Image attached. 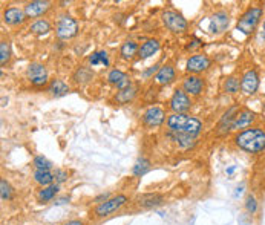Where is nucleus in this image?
Instances as JSON below:
<instances>
[{
  "mask_svg": "<svg viewBox=\"0 0 265 225\" xmlns=\"http://www.w3.org/2000/svg\"><path fill=\"white\" fill-rule=\"evenodd\" d=\"M149 169H150V163H149L147 159L141 158V159L136 161V164H135V167H133V173H135V175H144Z\"/></svg>",
  "mask_w": 265,
  "mask_h": 225,
  "instance_id": "c85d7f7f",
  "label": "nucleus"
},
{
  "mask_svg": "<svg viewBox=\"0 0 265 225\" xmlns=\"http://www.w3.org/2000/svg\"><path fill=\"white\" fill-rule=\"evenodd\" d=\"M49 29H51V25L46 20H39V22H36L33 26H31V31L36 32V34H46Z\"/></svg>",
  "mask_w": 265,
  "mask_h": 225,
  "instance_id": "cd10ccee",
  "label": "nucleus"
},
{
  "mask_svg": "<svg viewBox=\"0 0 265 225\" xmlns=\"http://www.w3.org/2000/svg\"><path fill=\"white\" fill-rule=\"evenodd\" d=\"M167 126L172 129L174 132L185 134V135H190V136L198 135L199 131L202 129V124H201L199 120L189 117V115H184V114H174L172 117H169Z\"/></svg>",
  "mask_w": 265,
  "mask_h": 225,
  "instance_id": "f03ea898",
  "label": "nucleus"
},
{
  "mask_svg": "<svg viewBox=\"0 0 265 225\" xmlns=\"http://www.w3.org/2000/svg\"><path fill=\"white\" fill-rule=\"evenodd\" d=\"M25 12L19 8H8L3 14V19L8 25H19L25 20Z\"/></svg>",
  "mask_w": 265,
  "mask_h": 225,
  "instance_id": "f3484780",
  "label": "nucleus"
},
{
  "mask_svg": "<svg viewBox=\"0 0 265 225\" xmlns=\"http://www.w3.org/2000/svg\"><path fill=\"white\" fill-rule=\"evenodd\" d=\"M190 106H192L190 98L182 90H177L172 96V100H170V107H172V110H175L177 114H182V112L189 110Z\"/></svg>",
  "mask_w": 265,
  "mask_h": 225,
  "instance_id": "6e6552de",
  "label": "nucleus"
},
{
  "mask_svg": "<svg viewBox=\"0 0 265 225\" xmlns=\"http://www.w3.org/2000/svg\"><path fill=\"white\" fill-rule=\"evenodd\" d=\"M163 22H164V25L170 31L177 32V34H179V32H184L187 29L185 19L182 17L181 14H178L175 11H164L163 12Z\"/></svg>",
  "mask_w": 265,
  "mask_h": 225,
  "instance_id": "39448f33",
  "label": "nucleus"
},
{
  "mask_svg": "<svg viewBox=\"0 0 265 225\" xmlns=\"http://www.w3.org/2000/svg\"><path fill=\"white\" fill-rule=\"evenodd\" d=\"M239 82L236 78H228L227 82H225V85H224V89H225V92H228V93H236L238 90H239Z\"/></svg>",
  "mask_w": 265,
  "mask_h": 225,
  "instance_id": "c756f323",
  "label": "nucleus"
},
{
  "mask_svg": "<svg viewBox=\"0 0 265 225\" xmlns=\"http://www.w3.org/2000/svg\"><path fill=\"white\" fill-rule=\"evenodd\" d=\"M175 138L178 139L179 146H182V147H190V146H193V139H192V136H190V135H185V134H178Z\"/></svg>",
  "mask_w": 265,
  "mask_h": 225,
  "instance_id": "473e14b6",
  "label": "nucleus"
},
{
  "mask_svg": "<svg viewBox=\"0 0 265 225\" xmlns=\"http://www.w3.org/2000/svg\"><path fill=\"white\" fill-rule=\"evenodd\" d=\"M255 120V114L250 110H239L235 120H233V124H231V129H242V127H247L248 124H252Z\"/></svg>",
  "mask_w": 265,
  "mask_h": 225,
  "instance_id": "ddd939ff",
  "label": "nucleus"
},
{
  "mask_svg": "<svg viewBox=\"0 0 265 225\" xmlns=\"http://www.w3.org/2000/svg\"><path fill=\"white\" fill-rule=\"evenodd\" d=\"M57 190H58V187H57V185H48L46 188H43V190L39 193V198H40V201H43V202H46V201H51V199L55 196Z\"/></svg>",
  "mask_w": 265,
  "mask_h": 225,
  "instance_id": "393cba45",
  "label": "nucleus"
},
{
  "mask_svg": "<svg viewBox=\"0 0 265 225\" xmlns=\"http://www.w3.org/2000/svg\"><path fill=\"white\" fill-rule=\"evenodd\" d=\"M9 55H11V52H9V46H8V43L2 42V45H0V63L5 64V63L9 60Z\"/></svg>",
  "mask_w": 265,
  "mask_h": 225,
  "instance_id": "2f4dec72",
  "label": "nucleus"
},
{
  "mask_svg": "<svg viewBox=\"0 0 265 225\" xmlns=\"http://www.w3.org/2000/svg\"><path fill=\"white\" fill-rule=\"evenodd\" d=\"M245 208H247V212H248V213H255V212H256L258 204H256V199H255V196H252V195H250V196L247 198Z\"/></svg>",
  "mask_w": 265,
  "mask_h": 225,
  "instance_id": "72a5a7b5",
  "label": "nucleus"
},
{
  "mask_svg": "<svg viewBox=\"0 0 265 225\" xmlns=\"http://www.w3.org/2000/svg\"><path fill=\"white\" fill-rule=\"evenodd\" d=\"M261 17H262V9L261 8H250L239 19L238 29L242 31L244 34H247V36L252 34V32L255 31V28H256V25L259 23Z\"/></svg>",
  "mask_w": 265,
  "mask_h": 225,
  "instance_id": "7ed1b4c3",
  "label": "nucleus"
},
{
  "mask_svg": "<svg viewBox=\"0 0 265 225\" xmlns=\"http://www.w3.org/2000/svg\"><path fill=\"white\" fill-rule=\"evenodd\" d=\"M34 178L39 184L42 185H49L52 182V180L55 178V176L49 172V170H37L36 175H34Z\"/></svg>",
  "mask_w": 265,
  "mask_h": 225,
  "instance_id": "4be33fe9",
  "label": "nucleus"
},
{
  "mask_svg": "<svg viewBox=\"0 0 265 225\" xmlns=\"http://www.w3.org/2000/svg\"><path fill=\"white\" fill-rule=\"evenodd\" d=\"M259 88V77L256 74V71H248L244 77H242V82H241V89L245 93H255Z\"/></svg>",
  "mask_w": 265,
  "mask_h": 225,
  "instance_id": "1a4fd4ad",
  "label": "nucleus"
},
{
  "mask_svg": "<svg viewBox=\"0 0 265 225\" xmlns=\"http://www.w3.org/2000/svg\"><path fill=\"white\" fill-rule=\"evenodd\" d=\"M164 121V112L160 107H150L144 114V123L150 127L160 126Z\"/></svg>",
  "mask_w": 265,
  "mask_h": 225,
  "instance_id": "2eb2a0df",
  "label": "nucleus"
},
{
  "mask_svg": "<svg viewBox=\"0 0 265 225\" xmlns=\"http://www.w3.org/2000/svg\"><path fill=\"white\" fill-rule=\"evenodd\" d=\"M77 31H79L77 22L72 17H69V15H63V17H60V20L57 23L55 34L61 40H68V39H72L77 34Z\"/></svg>",
  "mask_w": 265,
  "mask_h": 225,
  "instance_id": "20e7f679",
  "label": "nucleus"
},
{
  "mask_svg": "<svg viewBox=\"0 0 265 225\" xmlns=\"http://www.w3.org/2000/svg\"><path fill=\"white\" fill-rule=\"evenodd\" d=\"M49 9L48 2H42V0H36V2H31L25 6V14L28 17H39L43 12Z\"/></svg>",
  "mask_w": 265,
  "mask_h": 225,
  "instance_id": "4468645a",
  "label": "nucleus"
},
{
  "mask_svg": "<svg viewBox=\"0 0 265 225\" xmlns=\"http://www.w3.org/2000/svg\"><path fill=\"white\" fill-rule=\"evenodd\" d=\"M182 88L187 93L199 95L202 92V88H204V83H202V80L198 77H187L182 83Z\"/></svg>",
  "mask_w": 265,
  "mask_h": 225,
  "instance_id": "dca6fc26",
  "label": "nucleus"
},
{
  "mask_svg": "<svg viewBox=\"0 0 265 225\" xmlns=\"http://www.w3.org/2000/svg\"><path fill=\"white\" fill-rule=\"evenodd\" d=\"M161 202H163V196L161 195H153V193H149V195H143V196L138 198V204L144 208L157 207Z\"/></svg>",
  "mask_w": 265,
  "mask_h": 225,
  "instance_id": "aec40b11",
  "label": "nucleus"
},
{
  "mask_svg": "<svg viewBox=\"0 0 265 225\" xmlns=\"http://www.w3.org/2000/svg\"><path fill=\"white\" fill-rule=\"evenodd\" d=\"M49 92H52V95H55V96H60V95L68 93L69 88L61 82V80H52L49 85Z\"/></svg>",
  "mask_w": 265,
  "mask_h": 225,
  "instance_id": "412c9836",
  "label": "nucleus"
},
{
  "mask_svg": "<svg viewBox=\"0 0 265 225\" xmlns=\"http://www.w3.org/2000/svg\"><path fill=\"white\" fill-rule=\"evenodd\" d=\"M264 28H265V25H264Z\"/></svg>",
  "mask_w": 265,
  "mask_h": 225,
  "instance_id": "58836bf2",
  "label": "nucleus"
},
{
  "mask_svg": "<svg viewBox=\"0 0 265 225\" xmlns=\"http://www.w3.org/2000/svg\"><path fill=\"white\" fill-rule=\"evenodd\" d=\"M175 80V71L172 66H164L161 68L157 75H155V82H157L158 85H169L172 83Z\"/></svg>",
  "mask_w": 265,
  "mask_h": 225,
  "instance_id": "a211bd4d",
  "label": "nucleus"
},
{
  "mask_svg": "<svg viewBox=\"0 0 265 225\" xmlns=\"http://www.w3.org/2000/svg\"><path fill=\"white\" fill-rule=\"evenodd\" d=\"M235 141L242 150L258 153L265 149V132L261 129H247L235 138Z\"/></svg>",
  "mask_w": 265,
  "mask_h": 225,
  "instance_id": "f257e3e1",
  "label": "nucleus"
},
{
  "mask_svg": "<svg viewBox=\"0 0 265 225\" xmlns=\"http://www.w3.org/2000/svg\"><path fill=\"white\" fill-rule=\"evenodd\" d=\"M26 75H28L29 82L33 85H36V86L44 85L46 80H48V72H46V68L40 63H31L28 66Z\"/></svg>",
  "mask_w": 265,
  "mask_h": 225,
  "instance_id": "0eeeda50",
  "label": "nucleus"
},
{
  "mask_svg": "<svg viewBox=\"0 0 265 225\" xmlns=\"http://www.w3.org/2000/svg\"><path fill=\"white\" fill-rule=\"evenodd\" d=\"M158 49H160V43H158L157 40H152V39H150V40H147L146 43H143V46L139 47L138 54H139V57H141V58H147V57L153 55Z\"/></svg>",
  "mask_w": 265,
  "mask_h": 225,
  "instance_id": "6ab92c4d",
  "label": "nucleus"
},
{
  "mask_svg": "<svg viewBox=\"0 0 265 225\" xmlns=\"http://www.w3.org/2000/svg\"><path fill=\"white\" fill-rule=\"evenodd\" d=\"M90 78H92V72L89 69H86V68H80L79 71L74 74V80L77 83H86V82H89Z\"/></svg>",
  "mask_w": 265,
  "mask_h": 225,
  "instance_id": "bb28decb",
  "label": "nucleus"
},
{
  "mask_svg": "<svg viewBox=\"0 0 265 225\" xmlns=\"http://www.w3.org/2000/svg\"><path fill=\"white\" fill-rule=\"evenodd\" d=\"M0 185H2V199H9V196H11V187H9V184L5 180H2Z\"/></svg>",
  "mask_w": 265,
  "mask_h": 225,
  "instance_id": "f704fd0d",
  "label": "nucleus"
},
{
  "mask_svg": "<svg viewBox=\"0 0 265 225\" xmlns=\"http://www.w3.org/2000/svg\"><path fill=\"white\" fill-rule=\"evenodd\" d=\"M209 66H210V60L206 55H193V57L189 58V61H187L185 69L189 72L198 74V72L206 71Z\"/></svg>",
  "mask_w": 265,
  "mask_h": 225,
  "instance_id": "9d476101",
  "label": "nucleus"
},
{
  "mask_svg": "<svg viewBox=\"0 0 265 225\" xmlns=\"http://www.w3.org/2000/svg\"><path fill=\"white\" fill-rule=\"evenodd\" d=\"M34 166L37 167V170H49L52 167V164L49 163V161L43 156H37L34 159Z\"/></svg>",
  "mask_w": 265,
  "mask_h": 225,
  "instance_id": "7c9ffc66",
  "label": "nucleus"
},
{
  "mask_svg": "<svg viewBox=\"0 0 265 225\" xmlns=\"http://www.w3.org/2000/svg\"><path fill=\"white\" fill-rule=\"evenodd\" d=\"M89 63L92 64V66H97V64H104V66H107L109 64V60H107V54L104 51H100V52H93L90 57H89Z\"/></svg>",
  "mask_w": 265,
  "mask_h": 225,
  "instance_id": "b1692460",
  "label": "nucleus"
},
{
  "mask_svg": "<svg viewBox=\"0 0 265 225\" xmlns=\"http://www.w3.org/2000/svg\"><path fill=\"white\" fill-rule=\"evenodd\" d=\"M135 92H136L135 88H128V89H124V90H120L118 95H117V101L128 103L129 100H132L133 96H135Z\"/></svg>",
  "mask_w": 265,
  "mask_h": 225,
  "instance_id": "a878e982",
  "label": "nucleus"
},
{
  "mask_svg": "<svg viewBox=\"0 0 265 225\" xmlns=\"http://www.w3.org/2000/svg\"><path fill=\"white\" fill-rule=\"evenodd\" d=\"M107 198V195H101V196H98L97 199H95V202H100V201H103V199H106Z\"/></svg>",
  "mask_w": 265,
  "mask_h": 225,
  "instance_id": "4c0bfd02",
  "label": "nucleus"
},
{
  "mask_svg": "<svg viewBox=\"0 0 265 225\" xmlns=\"http://www.w3.org/2000/svg\"><path fill=\"white\" fill-rule=\"evenodd\" d=\"M107 80H109V83L117 86L120 90H124V89L131 88V78L121 71H117V69L111 71V72H109V75H107Z\"/></svg>",
  "mask_w": 265,
  "mask_h": 225,
  "instance_id": "9b49d317",
  "label": "nucleus"
},
{
  "mask_svg": "<svg viewBox=\"0 0 265 225\" xmlns=\"http://www.w3.org/2000/svg\"><path fill=\"white\" fill-rule=\"evenodd\" d=\"M63 225H83V222L82 221H69V222H66Z\"/></svg>",
  "mask_w": 265,
  "mask_h": 225,
  "instance_id": "e433bc0d",
  "label": "nucleus"
},
{
  "mask_svg": "<svg viewBox=\"0 0 265 225\" xmlns=\"http://www.w3.org/2000/svg\"><path fill=\"white\" fill-rule=\"evenodd\" d=\"M54 176L57 178V181H65L66 180V173L65 172H60V170H57Z\"/></svg>",
  "mask_w": 265,
  "mask_h": 225,
  "instance_id": "c9c22d12",
  "label": "nucleus"
},
{
  "mask_svg": "<svg viewBox=\"0 0 265 225\" xmlns=\"http://www.w3.org/2000/svg\"><path fill=\"white\" fill-rule=\"evenodd\" d=\"M227 26H228V15L225 12H216L210 19V32H213V34L224 32Z\"/></svg>",
  "mask_w": 265,
  "mask_h": 225,
  "instance_id": "f8f14e48",
  "label": "nucleus"
},
{
  "mask_svg": "<svg viewBox=\"0 0 265 225\" xmlns=\"http://www.w3.org/2000/svg\"><path fill=\"white\" fill-rule=\"evenodd\" d=\"M136 51H139V49H138L136 43H133V42H126L121 46V55H123V58H126V60L132 58L136 54Z\"/></svg>",
  "mask_w": 265,
  "mask_h": 225,
  "instance_id": "5701e85b",
  "label": "nucleus"
},
{
  "mask_svg": "<svg viewBox=\"0 0 265 225\" xmlns=\"http://www.w3.org/2000/svg\"><path fill=\"white\" fill-rule=\"evenodd\" d=\"M128 202V198L124 196V195H118L112 199H107L104 201L103 204H100L97 208H95V213L97 216H107V215H111L114 212H117L120 207H123L124 204Z\"/></svg>",
  "mask_w": 265,
  "mask_h": 225,
  "instance_id": "423d86ee",
  "label": "nucleus"
}]
</instances>
